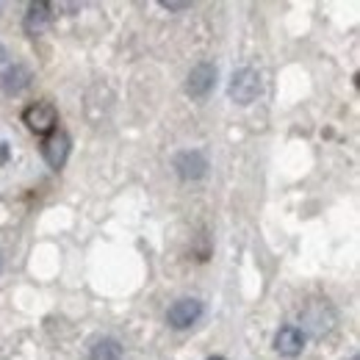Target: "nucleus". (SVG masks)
I'll use <instances>...</instances> for the list:
<instances>
[{
  "label": "nucleus",
  "mask_w": 360,
  "mask_h": 360,
  "mask_svg": "<svg viewBox=\"0 0 360 360\" xmlns=\"http://www.w3.org/2000/svg\"><path fill=\"white\" fill-rule=\"evenodd\" d=\"M305 349V333L297 324H283L274 335V352L280 358H300Z\"/></svg>",
  "instance_id": "nucleus-5"
},
{
  "label": "nucleus",
  "mask_w": 360,
  "mask_h": 360,
  "mask_svg": "<svg viewBox=\"0 0 360 360\" xmlns=\"http://www.w3.org/2000/svg\"><path fill=\"white\" fill-rule=\"evenodd\" d=\"M202 314H205V308H202L200 300H194V297H180V300H175V302L169 305V311H167V324L175 327V330H186V327L197 324V321L202 319Z\"/></svg>",
  "instance_id": "nucleus-3"
},
{
  "label": "nucleus",
  "mask_w": 360,
  "mask_h": 360,
  "mask_svg": "<svg viewBox=\"0 0 360 360\" xmlns=\"http://www.w3.org/2000/svg\"><path fill=\"white\" fill-rule=\"evenodd\" d=\"M50 20H53V6L45 3V0H39V3H31L28 6V14H25V34H31V37H37L39 31H45L47 25H50Z\"/></svg>",
  "instance_id": "nucleus-9"
},
{
  "label": "nucleus",
  "mask_w": 360,
  "mask_h": 360,
  "mask_svg": "<svg viewBox=\"0 0 360 360\" xmlns=\"http://www.w3.org/2000/svg\"><path fill=\"white\" fill-rule=\"evenodd\" d=\"M161 6L169 8V11H186V8H191V3H169V0H164Z\"/></svg>",
  "instance_id": "nucleus-11"
},
{
  "label": "nucleus",
  "mask_w": 360,
  "mask_h": 360,
  "mask_svg": "<svg viewBox=\"0 0 360 360\" xmlns=\"http://www.w3.org/2000/svg\"><path fill=\"white\" fill-rule=\"evenodd\" d=\"M208 360H225V358H219V355H214V358H208Z\"/></svg>",
  "instance_id": "nucleus-14"
},
{
  "label": "nucleus",
  "mask_w": 360,
  "mask_h": 360,
  "mask_svg": "<svg viewBox=\"0 0 360 360\" xmlns=\"http://www.w3.org/2000/svg\"><path fill=\"white\" fill-rule=\"evenodd\" d=\"M70 147H72L70 136L64 134V131H53L42 141V155H45V161L53 169H61L67 164V158H70Z\"/></svg>",
  "instance_id": "nucleus-7"
},
{
  "label": "nucleus",
  "mask_w": 360,
  "mask_h": 360,
  "mask_svg": "<svg viewBox=\"0 0 360 360\" xmlns=\"http://www.w3.org/2000/svg\"><path fill=\"white\" fill-rule=\"evenodd\" d=\"M8 158V144H0V164H6Z\"/></svg>",
  "instance_id": "nucleus-12"
},
{
  "label": "nucleus",
  "mask_w": 360,
  "mask_h": 360,
  "mask_svg": "<svg viewBox=\"0 0 360 360\" xmlns=\"http://www.w3.org/2000/svg\"><path fill=\"white\" fill-rule=\"evenodd\" d=\"M122 352L125 349H122V344L117 338H100L91 347L89 360H122Z\"/></svg>",
  "instance_id": "nucleus-10"
},
{
  "label": "nucleus",
  "mask_w": 360,
  "mask_h": 360,
  "mask_svg": "<svg viewBox=\"0 0 360 360\" xmlns=\"http://www.w3.org/2000/svg\"><path fill=\"white\" fill-rule=\"evenodd\" d=\"M172 167H175L180 180H200L205 178V172H208V158L200 150H183V153L175 155Z\"/></svg>",
  "instance_id": "nucleus-6"
},
{
  "label": "nucleus",
  "mask_w": 360,
  "mask_h": 360,
  "mask_svg": "<svg viewBox=\"0 0 360 360\" xmlns=\"http://www.w3.org/2000/svg\"><path fill=\"white\" fill-rule=\"evenodd\" d=\"M258 94H261V72L258 70L244 67V70H238L233 75V81H230V97L238 105H250Z\"/></svg>",
  "instance_id": "nucleus-2"
},
{
  "label": "nucleus",
  "mask_w": 360,
  "mask_h": 360,
  "mask_svg": "<svg viewBox=\"0 0 360 360\" xmlns=\"http://www.w3.org/2000/svg\"><path fill=\"white\" fill-rule=\"evenodd\" d=\"M22 122L28 125V131L37 136H50L58 125V114L53 108V103L39 100V103H31L25 111H22Z\"/></svg>",
  "instance_id": "nucleus-1"
},
{
  "label": "nucleus",
  "mask_w": 360,
  "mask_h": 360,
  "mask_svg": "<svg viewBox=\"0 0 360 360\" xmlns=\"http://www.w3.org/2000/svg\"><path fill=\"white\" fill-rule=\"evenodd\" d=\"M3 58H6V50H3V45H0V61H3Z\"/></svg>",
  "instance_id": "nucleus-13"
},
{
  "label": "nucleus",
  "mask_w": 360,
  "mask_h": 360,
  "mask_svg": "<svg viewBox=\"0 0 360 360\" xmlns=\"http://www.w3.org/2000/svg\"><path fill=\"white\" fill-rule=\"evenodd\" d=\"M217 84V67L211 61H200L191 72H188V81H186V94L194 97V100H202L208 97L211 89Z\"/></svg>",
  "instance_id": "nucleus-4"
},
{
  "label": "nucleus",
  "mask_w": 360,
  "mask_h": 360,
  "mask_svg": "<svg viewBox=\"0 0 360 360\" xmlns=\"http://www.w3.org/2000/svg\"><path fill=\"white\" fill-rule=\"evenodd\" d=\"M28 86H31V70H28L25 64H14V67H8V70L0 75V89L6 91L8 97L25 91Z\"/></svg>",
  "instance_id": "nucleus-8"
}]
</instances>
